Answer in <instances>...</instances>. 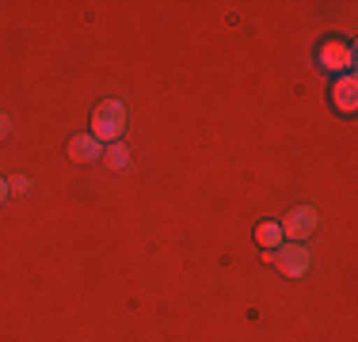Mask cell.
I'll return each mask as SVG.
<instances>
[{"instance_id": "obj_1", "label": "cell", "mask_w": 358, "mask_h": 342, "mask_svg": "<svg viewBox=\"0 0 358 342\" xmlns=\"http://www.w3.org/2000/svg\"><path fill=\"white\" fill-rule=\"evenodd\" d=\"M122 130H126V107L118 99H103L96 110H92V130L88 133L96 137L99 144L103 141L115 144L118 137H122Z\"/></svg>"}, {"instance_id": "obj_2", "label": "cell", "mask_w": 358, "mask_h": 342, "mask_svg": "<svg viewBox=\"0 0 358 342\" xmlns=\"http://www.w3.org/2000/svg\"><path fill=\"white\" fill-rule=\"evenodd\" d=\"M317 61H320V68H351L355 65V50L347 46V42H339V38H328L324 46L317 50Z\"/></svg>"}, {"instance_id": "obj_3", "label": "cell", "mask_w": 358, "mask_h": 342, "mask_svg": "<svg viewBox=\"0 0 358 342\" xmlns=\"http://www.w3.org/2000/svg\"><path fill=\"white\" fill-rule=\"evenodd\" d=\"M271 262H278V270H282L286 278H297V274L309 270V251H305L301 244H289V247H278V251L271 255Z\"/></svg>"}, {"instance_id": "obj_4", "label": "cell", "mask_w": 358, "mask_h": 342, "mask_svg": "<svg viewBox=\"0 0 358 342\" xmlns=\"http://www.w3.org/2000/svg\"><path fill=\"white\" fill-rule=\"evenodd\" d=\"M313 228H317V213H313L309 205H305V209H294V213L286 217V225H282V236H289L294 244H301V239L309 236Z\"/></svg>"}, {"instance_id": "obj_5", "label": "cell", "mask_w": 358, "mask_h": 342, "mask_svg": "<svg viewBox=\"0 0 358 342\" xmlns=\"http://www.w3.org/2000/svg\"><path fill=\"white\" fill-rule=\"evenodd\" d=\"M99 156H103V144L92 133H80L69 141V160H76V164H92V160H99Z\"/></svg>"}, {"instance_id": "obj_6", "label": "cell", "mask_w": 358, "mask_h": 342, "mask_svg": "<svg viewBox=\"0 0 358 342\" xmlns=\"http://www.w3.org/2000/svg\"><path fill=\"white\" fill-rule=\"evenodd\" d=\"M331 99H336V107L343 110V114H351V110L358 107V80H355L351 73L336 80V88H331Z\"/></svg>"}, {"instance_id": "obj_7", "label": "cell", "mask_w": 358, "mask_h": 342, "mask_svg": "<svg viewBox=\"0 0 358 342\" xmlns=\"http://www.w3.org/2000/svg\"><path fill=\"white\" fill-rule=\"evenodd\" d=\"M282 225H275V221H263L259 228H255V244L263 247V251H278L282 247Z\"/></svg>"}, {"instance_id": "obj_8", "label": "cell", "mask_w": 358, "mask_h": 342, "mask_svg": "<svg viewBox=\"0 0 358 342\" xmlns=\"http://www.w3.org/2000/svg\"><path fill=\"white\" fill-rule=\"evenodd\" d=\"M103 160H107V168H115V171H122L126 164H130V152H126V144H110V149L103 152Z\"/></svg>"}, {"instance_id": "obj_9", "label": "cell", "mask_w": 358, "mask_h": 342, "mask_svg": "<svg viewBox=\"0 0 358 342\" xmlns=\"http://www.w3.org/2000/svg\"><path fill=\"white\" fill-rule=\"evenodd\" d=\"M31 191V179L27 175H12L8 179V194H27Z\"/></svg>"}, {"instance_id": "obj_10", "label": "cell", "mask_w": 358, "mask_h": 342, "mask_svg": "<svg viewBox=\"0 0 358 342\" xmlns=\"http://www.w3.org/2000/svg\"><path fill=\"white\" fill-rule=\"evenodd\" d=\"M8 133H12V118H8V114H0V141H4Z\"/></svg>"}, {"instance_id": "obj_11", "label": "cell", "mask_w": 358, "mask_h": 342, "mask_svg": "<svg viewBox=\"0 0 358 342\" xmlns=\"http://www.w3.org/2000/svg\"><path fill=\"white\" fill-rule=\"evenodd\" d=\"M8 198V179H0V202Z\"/></svg>"}]
</instances>
